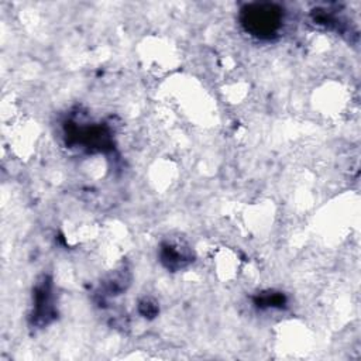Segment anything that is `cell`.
<instances>
[{
    "label": "cell",
    "instance_id": "obj_1",
    "mask_svg": "<svg viewBox=\"0 0 361 361\" xmlns=\"http://www.w3.org/2000/svg\"><path fill=\"white\" fill-rule=\"evenodd\" d=\"M279 14L271 6H259L247 13L245 24L257 34H271L278 27Z\"/></svg>",
    "mask_w": 361,
    "mask_h": 361
}]
</instances>
